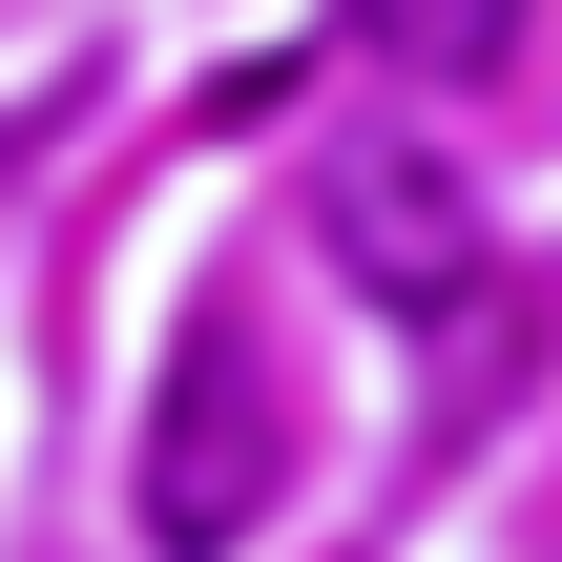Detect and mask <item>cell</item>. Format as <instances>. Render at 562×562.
<instances>
[{
  "label": "cell",
  "instance_id": "cell-1",
  "mask_svg": "<svg viewBox=\"0 0 562 562\" xmlns=\"http://www.w3.org/2000/svg\"><path fill=\"white\" fill-rule=\"evenodd\" d=\"M313 250H334L396 334H459V313L501 292V209H480V167L417 146V125H355V146L313 167Z\"/></svg>",
  "mask_w": 562,
  "mask_h": 562
},
{
  "label": "cell",
  "instance_id": "cell-2",
  "mask_svg": "<svg viewBox=\"0 0 562 562\" xmlns=\"http://www.w3.org/2000/svg\"><path fill=\"white\" fill-rule=\"evenodd\" d=\"M271 501H292L271 355H250L229 313H188V334H167V396H146V542H167V562H229Z\"/></svg>",
  "mask_w": 562,
  "mask_h": 562
},
{
  "label": "cell",
  "instance_id": "cell-3",
  "mask_svg": "<svg viewBox=\"0 0 562 562\" xmlns=\"http://www.w3.org/2000/svg\"><path fill=\"white\" fill-rule=\"evenodd\" d=\"M521 21H542V0H355V42H375L396 83H501Z\"/></svg>",
  "mask_w": 562,
  "mask_h": 562
}]
</instances>
